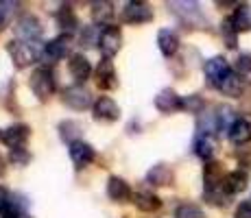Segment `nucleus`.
Returning <instances> with one entry per match:
<instances>
[{
	"mask_svg": "<svg viewBox=\"0 0 251 218\" xmlns=\"http://www.w3.org/2000/svg\"><path fill=\"white\" fill-rule=\"evenodd\" d=\"M175 218H205V214L195 203H181L175 210Z\"/></svg>",
	"mask_w": 251,
	"mask_h": 218,
	"instance_id": "obj_34",
	"label": "nucleus"
},
{
	"mask_svg": "<svg viewBox=\"0 0 251 218\" xmlns=\"http://www.w3.org/2000/svg\"><path fill=\"white\" fill-rule=\"evenodd\" d=\"M229 20L238 33L251 31V4H238V7L234 9Z\"/></svg>",
	"mask_w": 251,
	"mask_h": 218,
	"instance_id": "obj_23",
	"label": "nucleus"
},
{
	"mask_svg": "<svg viewBox=\"0 0 251 218\" xmlns=\"http://www.w3.org/2000/svg\"><path fill=\"white\" fill-rule=\"evenodd\" d=\"M99 40H100V28L99 26H83L81 31V46L85 48H92V46H99Z\"/></svg>",
	"mask_w": 251,
	"mask_h": 218,
	"instance_id": "obj_33",
	"label": "nucleus"
},
{
	"mask_svg": "<svg viewBox=\"0 0 251 218\" xmlns=\"http://www.w3.org/2000/svg\"><path fill=\"white\" fill-rule=\"evenodd\" d=\"M9 52H11V59L16 68H28L37 61H42V55H44V44L40 42H22L16 40L9 44Z\"/></svg>",
	"mask_w": 251,
	"mask_h": 218,
	"instance_id": "obj_1",
	"label": "nucleus"
},
{
	"mask_svg": "<svg viewBox=\"0 0 251 218\" xmlns=\"http://www.w3.org/2000/svg\"><path fill=\"white\" fill-rule=\"evenodd\" d=\"M131 203L138 207L140 212H147V214H151V212H157L162 207V198L155 194V192L151 190H140V192H133V198Z\"/></svg>",
	"mask_w": 251,
	"mask_h": 218,
	"instance_id": "obj_19",
	"label": "nucleus"
},
{
	"mask_svg": "<svg viewBox=\"0 0 251 218\" xmlns=\"http://www.w3.org/2000/svg\"><path fill=\"white\" fill-rule=\"evenodd\" d=\"M168 9L181 20L183 26H205V18L197 2H168Z\"/></svg>",
	"mask_w": 251,
	"mask_h": 218,
	"instance_id": "obj_3",
	"label": "nucleus"
},
{
	"mask_svg": "<svg viewBox=\"0 0 251 218\" xmlns=\"http://www.w3.org/2000/svg\"><path fill=\"white\" fill-rule=\"evenodd\" d=\"M55 22L57 26L64 31V35H72V33L79 28V18H76L72 4H61L59 9L55 11Z\"/></svg>",
	"mask_w": 251,
	"mask_h": 218,
	"instance_id": "obj_17",
	"label": "nucleus"
},
{
	"mask_svg": "<svg viewBox=\"0 0 251 218\" xmlns=\"http://www.w3.org/2000/svg\"><path fill=\"white\" fill-rule=\"evenodd\" d=\"M203 72H205L207 83H210L212 87H219L221 81H223L225 76L231 72V68H229V64H227V59H225V57H212V59L205 61Z\"/></svg>",
	"mask_w": 251,
	"mask_h": 218,
	"instance_id": "obj_12",
	"label": "nucleus"
},
{
	"mask_svg": "<svg viewBox=\"0 0 251 218\" xmlns=\"http://www.w3.org/2000/svg\"><path fill=\"white\" fill-rule=\"evenodd\" d=\"M120 46H123V33H120V28L116 26V24L105 26L103 31H100V40H99V48H100V52H103V57L112 59L116 52L120 50Z\"/></svg>",
	"mask_w": 251,
	"mask_h": 218,
	"instance_id": "obj_10",
	"label": "nucleus"
},
{
	"mask_svg": "<svg viewBox=\"0 0 251 218\" xmlns=\"http://www.w3.org/2000/svg\"><path fill=\"white\" fill-rule=\"evenodd\" d=\"M116 11H114V4L107 2V0H100V2H92V22L94 26H112Z\"/></svg>",
	"mask_w": 251,
	"mask_h": 218,
	"instance_id": "obj_21",
	"label": "nucleus"
},
{
	"mask_svg": "<svg viewBox=\"0 0 251 218\" xmlns=\"http://www.w3.org/2000/svg\"><path fill=\"white\" fill-rule=\"evenodd\" d=\"M11 203H13V194L7 190V188L0 186V214L11 210Z\"/></svg>",
	"mask_w": 251,
	"mask_h": 218,
	"instance_id": "obj_37",
	"label": "nucleus"
},
{
	"mask_svg": "<svg viewBox=\"0 0 251 218\" xmlns=\"http://www.w3.org/2000/svg\"><path fill=\"white\" fill-rule=\"evenodd\" d=\"M92 116H94L96 122H116V120L120 118V107L116 105L114 98H109V96H99V98L94 100V105H92Z\"/></svg>",
	"mask_w": 251,
	"mask_h": 218,
	"instance_id": "obj_7",
	"label": "nucleus"
},
{
	"mask_svg": "<svg viewBox=\"0 0 251 218\" xmlns=\"http://www.w3.org/2000/svg\"><path fill=\"white\" fill-rule=\"evenodd\" d=\"M203 181H205V192L223 190V181H225L223 166L219 162H207V166L203 170Z\"/></svg>",
	"mask_w": 251,
	"mask_h": 218,
	"instance_id": "obj_18",
	"label": "nucleus"
},
{
	"mask_svg": "<svg viewBox=\"0 0 251 218\" xmlns=\"http://www.w3.org/2000/svg\"><path fill=\"white\" fill-rule=\"evenodd\" d=\"M203 98L199 94H190V96H181V109L190 111V114H203Z\"/></svg>",
	"mask_w": 251,
	"mask_h": 218,
	"instance_id": "obj_30",
	"label": "nucleus"
},
{
	"mask_svg": "<svg viewBox=\"0 0 251 218\" xmlns=\"http://www.w3.org/2000/svg\"><path fill=\"white\" fill-rule=\"evenodd\" d=\"M68 70H70V76L76 81V85H83L92 74V64L83 52H75V55H70Z\"/></svg>",
	"mask_w": 251,
	"mask_h": 218,
	"instance_id": "obj_13",
	"label": "nucleus"
},
{
	"mask_svg": "<svg viewBox=\"0 0 251 218\" xmlns=\"http://www.w3.org/2000/svg\"><path fill=\"white\" fill-rule=\"evenodd\" d=\"M9 159H11L16 166H24V164H28L31 155H28L26 148H13V151H9Z\"/></svg>",
	"mask_w": 251,
	"mask_h": 218,
	"instance_id": "obj_36",
	"label": "nucleus"
},
{
	"mask_svg": "<svg viewBox=\"0 0 251 218\" xmlns=\"http://www.w3.org/2000/svg\"><path fill=\"white\" fill-rule=\"evenodd\" d=\"M28 87L31 92L37 96V100L46 103L52 94H55V74L48 66H40L31 72V79H28Z\"/></svg>",
	"mask_w": 251,
	"mask_h": 218,
	"instance_id": "obj_2",
	"label": "nucleus"
},
{
	"mask_svg": "<svg viewBox=\"0 0 251 218\" xmlns=\"http://www.w3.org/2000/svg\"><path fill=\"white\" fill-rule=\"evenodd\" d=\"M157 48L164 57H173L177 50H179V35L171 28H162L157 33Z\"/></svg>",
	"mask_w": 251,
	"mask_h": 218,
	"instance_id": "obj_22",
	"label": "nucleus"
},
{
	"mask_svg": "<svg viewBox=\"0 0 251 218\" xmlns=\"http://www.w3.org/2000/svg\"><path fill=\"white\" fill-rule=\"evenodd\" d=\"M173 179H175L173 168L166 166V164H155V166H151V170L147 172V183L149 186H155V188L171 186Z\"/></svg>",
	"mask_w": 251,
	"mask_h": 218,
	"instance_id": "obj_20",
	"label": "nucleus"
},
{
	"mask_svg": "<svg viewBox=\"0 0 251 218\" xmlns=\"http://www.w3.org/2000/svg\"><path fill=\"white\" fill-rule=\"evenodd\" d=\"M155 109L162 114H173V111L181 109V96L171 87H164L155 96Z\"/></svg>",
	"mask_w": 251,
	"mask_h": 218,
	"instance_id": "obj_16",
	"label": "nucleus"
},
{
	"mask_svg": "<svg viewBox=\"0 0 251 218\" xmlns=\"http://www.w3.org/2000/svg\"><path fill=\"white\" fill-rule=\"evenodd\" d=\"M0 135H2V131H0Z\"/></svg>",
	"mask_w": 251,
	"mask_h": 218,
	"instance_id": "obj_41",
	"label": "nucleus"
},
{
	"mask_svg": "<svg viewBox=\"0 0 251 218\" xmlns=\"http://www.w3.org/2000/svg\"><path fill=\"white\" fill-rule=\"evenodd\" d=\"M236 74L243 79V83L251 85V55H240L236 59Z\"/></svg>",
	"mask_w": 251,
	"mask_h": 218,
	"instance_id": "obj_31",
	"label": "nucleus"
},
{
	"mask_svg": "<svg viewBox=\"0 0 251 218\" xmlns=\"http://www.w3.org/2000/svg\"><path fill=\"white\" fill-rule=\"evenodd\" d=\"M221 33H223L225 46L234 50V48L238 46V31L234 28V24H231L229 18H227V20H223V24H221Z\"/></svg>",
	"mask_w": 251,
	"mask_h": 218,
	"instance_id": "obj_32",
	"label": "nucleus"
},
{
	"mask_svg": "<svg viewBox=\"0 0 251 218\" xmlns=\"http://www.w3.org/2000/svg\"><path fill=\"white\" fill-rule=\"evenodd\" d=\"M195 153H197V157L210 162V159L214 157V153H216V140H214V135H203V133L197 135V140H195Z\"/></svg>",
	"mask_w": 251,
	"mask_h": 218,
	"instance_id": "obj_26",
	"label": "nucleus"
},
{
	"mask_svg": "<svg viewBox=\"0 0 251 218\" xmlns=\"http://www.w3.org/2000/svg\"><path fill=\"white\" fill-rule=\"evenodd\" d=\"M28 138H31V127H28V124H22V122L7 127L2 131V135H0L2 144L9 148V151H13V148H24L28 142Z\"/></svg>",
	"mask_w": 251,
	"mask_h": 218,
	"instance_id": "obj_9",
	"label": "nucleus"
},
{
	"mask_svg": "<svg viewBox=\"0 0 251 218\" xmlns=\"http://www.w3.org/2000/svg\"><path fill=\"white\" fill-rule=\"evenodd\" d=\"M16 7L18 2H0V33L9 26V20H11V13Z\"/></svg>",
	"mask_w": 251,
	"mask_h": 218,
	"instance_id": "obj_35",
	"label": "nucleus"
},
{
	"mask_svg": "<svg viewBox=\"0 0 251 218\" xmlns=\"http://www.w3.org/2000/svg\"><path fill=\"white\" fill-rule=\"evenodd\" d=\"M61 103L66 105V107L75 109V111H83L94 105V100H92V94L90 90L85 85H70L66 87L64 92H61Z\"/></svg>",
	"mask_w": 251,
	"mask_h": 218,
	"instance_id": "obj_4",
	"label": "nucleus"
},
{
	"mask_svg": "<svg viewBox=\"0 0 251 218\" xmlns=\"http://www.w3.org/2000/svg\"><path fill=\"white\" fill-rule=\"evenodd\" d=\"M2 174H4V159L0 157V177H2Z\"/></svg>",
	"mask_w": 251,
	"mask_h": 218,
	"instance_id": "obj_39",
	"label": "nucleus"
},
{
	"mask_svg": "<svg viewBox=\"0 0 251 218\" xmlns=\"http://www.w3.org/2000/svg\"><path fill=\"white\" fill-rule=\"evenodd\" d=\"M70 52V35H57L52 37L48 44H44V55H42V61L46 64H57L61 61L66 55Z\"/></svg>",
	"mask_w": 251,
	"mask_h": 218,
	"instance_id": "obj_8",
	"label": "nucleus"
},
{
	"mask_svg": "<svg viewBox=\"0 0 251 218\" xmlns=\"http://www.w3.org/2000/svg\"><path fill=\"white\" fill-rule=\"evenodd\" d=\"M0 218H4V216H2V214H0Z\"/></svg>",
	"mask_w": 251,
	"mask_h": 218,
	"instance_id": "obj_40",
	"label": "nucleus"
},
{
	"mask_svg": "<svg viewBox=\"0 0 251 218\" xmlns=\"http://www.w3.org/2000/svg\"><path fill=\"white\" fill-rule=\"evenodd\" d=\"M81 127L76 120H64V122H59V138L64 140V142H68V146L72 142H79L81 140Z\"/></svg>",
	"mask_w": 251,
	"mask_h": 218,
	"instance_id": "obj_28",
	"label": "nucleus"
},
{
	"mask_svg": "<svg viewBox=\"0 0 251 218\" xmlns=\"http://www.w3.org/2000/svg\"><path fill=\"white\" fill-rule=\"evenodd\" d=\"M247 188V174L243 170H234V172H227L225 174V181H223V190L225 194L231 196V194H238Z\"/></svg>",
	"mask_w": 251,
	"mask_h": 218,
	"instance_id": "obj_24",
	"label": "nucleus"
},
{
	"mask_svg": "<svg viewBox=\"0 0 251 218\" xmlns=\"http://www.w3.org/2000/svg\"><path fill=\"white\" fill-rule=\"evenodd\" d=\"M214 116H216V124H219V131H229L231 124L236 122V116H234V109L227 107V105H219L214 109Z\"/></svg>",
	"mask_w": 251,
	"mask_h": 218,
	"instance_id": "obj_29",
	"label": "nucleus"
},
{
	"mask_svg": "<svg viewBox=\"0 0 251 218\" xmlns=\"http://www.w3.org/2000/svg\"><path fill=\"white\" fill-rule=\"evenodd\" d=\"M243 87H245L243 79H240V76L236 74L234 70H231L229 74L225 76L223 81H221V85L216 87V90H219L221 94H225V96H231V98H238V96L243 94Z\"/></svg>",
	"mask_w": 251,
	"mask_h": 218,
	"instance_id": "obj_25",
	"label": "nucleus"
},
{
	"mask_svg": "<svg viewBox=\"0 0 251 218\" xmlns=\"http://www.w3.org/2000/svg\"><path fill=\"white\" fill-rule=\"evenodd\" d=\"M107 196H109V201H114V203H127L133 198V192H131V186H129L123 177L112 174V177L107 179Z\"/></svg>",
	"mask_w": 251,
	"mask_h": 218,
	"instance_id": "obj_15",
	"label": "nucleus"
},
{
	"mask_svg": "<svg viewBox=\"0 0 251 218\" xmlns=\"http://www.w3.org/2000/svg\"><path fill=\"white\" fill-rule=\"evenodd\" d=\"M13 31H16L18 40L22 42H37L42 37V33H44V26H42V22L37 20L33 13H24L16 20L13 24Z\"/></svg>",
	"mask_w": 251,
	"mask_h": 218,
	"instance_id": "obj_5",
	"label": "nucleus"
},
{
	"mask_svg": "<svg viewBox=\"0 0 251 218\" xmlns=\"http://www.w3.org/2000/svg\"><path fill=\"white\" fill-rule=\"evenodd\" d=\"M120 18H123L125 24H131V26H138V24H147L153 20V9L151 4L147 2H127L123 9V13H120Z\"/></svg>",
	"mask_w": 251,
	"mask_h": 218,
	"instance_id": "obj_6",
	"label": "nucleus"
},
{
	"mask_svg": "<svg viewBox=\"0 0 251 218\" xmlns=\"http://www.w3.org/2000/svg\"><path fill=\"white\" fill-rule=\"evenodd\" d=\"M96 85L100 90H114L118 85V74H116V68H114V61L103 57L96 66Z\"/></svg>",
	"mask_w": 251,
	"mask_h": 218,
	"instance_id": "obj_14",
	"label": "nucleus"
},
{
	"mask_svg": "<svg viewBox=\"0 0 251 218\" xmlns=\"http://www.w3.org/2000/svg\"><path fill=\"white\" fill-rule=\"evenodd\" d=\"M68 153H70V159L72 164H75L76 170H81V168H88L92 162L96 159V151L94 146L88 142H83V140H79V142H72L68 146Z\"/></svg>",
	"mask_w": 251,
	"mask_h": 218,
	"instance_id": "obj_11",
	"label": "nucleus"
},
{
	"mask_svg": "<svg viewBox=\"0 0 251 218\" xmlns=\"http://www.w3.org/2000/svg\"><path fill=\"white\" fill-rule=\"evenodd\" d=\"M229 140L234 144H247L251 140V122L245 118H238L234 124H231V129L227 131Z\"/></svg>",
	"mask_w": 251,
	"mask_h": 218,
	"instance_id": "obj_27",
	"label": "nucleus"
},
{
	"mask_svg": "<svg viewBox=\"0 0 251 218\" xmlns=\"http://www.w3.org/2000/svg\"><path fill=\"white\" fill-rule=\"evenodd\" d=\"M234 218H251V201H245L236 207Z\"/></svg>",
	"mask_w": 251,
	"mask_h": 218,
	"instance_id": "obj_38",
	"label": "nucleus"
}]
</instances>
